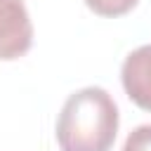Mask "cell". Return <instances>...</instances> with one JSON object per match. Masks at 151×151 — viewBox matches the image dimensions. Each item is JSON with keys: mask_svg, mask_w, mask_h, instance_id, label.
<instances>
[{"mask_svg": "<svg viewBox=\"0 0 151 151\" xmlns=\"http://www.w3.org/2000/svg\"><path fill=\"white\" fill-rule=\"evenodd\" d=\"M120 80L130 101L151 111V45H142L125 57Z\"/></svg>", "mask_w": 151, "mask_h": 151, "instance_id": "3957f363", "label": "cell"}, {"mask_svg": "<svg viewBox=\"0 0 151 151\" xmlns=\"http://www.w3.org/2000/svg\"><path fill=\"white\" fill-rule=\"evenodd\" d=\"M94 14H99V17H123V14H127L130 9H134L137 7V2L139 0H83Z\"/></svg>", "mask_w": 151, "mask_h": 151, "instance_id": "277c9868", "label": "cell"}, {"mask_svg": "<svg viewBox=\"0 0 151 151\" xmlns=\"http://www.w3.org/2000/svg\"><path fill=\"white\" fill-rule=\"evenodd\" d=\"M118 106L104 87H83L64 101L57 118L61 151H111L118 134Z\"/></svg>", "mask_w": 151, "mask_h": 151, "instance_id": "6da1fadb", "label": "cell"}, {"mask_svg": "<svg viewBox=\"0 0 151 151\" xmlns=\"http://www.w3.org/2000/svg\"><path fill=\"white\" fill-rule=\"evenodd\" d=\"M123 151H151V125H139L134 127L125 144H123Z\"/></svg>", "mask_w": 151, "mask_h": 151, "instance_id": "5b68a950", "label": "cell"}, {"mask_svg": "<svg viewBox=\"0 0 151 151\" xmlns=\"http://www.w3.org/2000/svg\"><path fill=\"white\" fill-rule=\"evenodd\" d=\"M33 45V24L24 0H0V61L24 57Z\"/></svg>", "mask_w": 151, "mask_h": 151, "instance_id": "7a4b0ae2", "label": "cell"}]
</instances>
